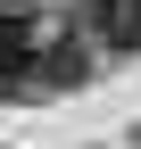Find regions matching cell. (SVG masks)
Returning <instances> with one entry per match:
<instances>
[{"label":"cell","instance_id":"7a4b0ae2","mask_svg":"<svg viewBox=\"0 0 141 149\" xmlns=\"http://www.w3.org/2000/svg\"><path fill=\"white\" fill-rule=\"evenodd\" d=\"M91 42L100 50H141V0H91Z\"/></svg>","mask_w":141,"mask_h":149},{"label":"cell","instance_id":"6da1fadb","mask_svg":"<svg viewBox=\"0 0 141 149\" xmlns=\"http://www.w3.org/2000/svg\"><path fill=\"white\" fill-rule=\"evenodd\" d=\"M33 58H42V33H33L17 8H0V83H25Z\"/></svg>","mask_w":141,"mask_h":149},{"label":"cell","instance_id":"3957f363","mask_svg":"<svg viewBox=\"0 0 141 149\" xmlns=\"http://www.w3.org/2000/svg\"><path fill=\"white\" fill-rule=\"evenodd\" d=\"M33 74H42V83H83V74H91V50H83L75 33H50L42 58H33Z\"/></svg>","mask_w":141,"mask_h":149}]
</instances>
